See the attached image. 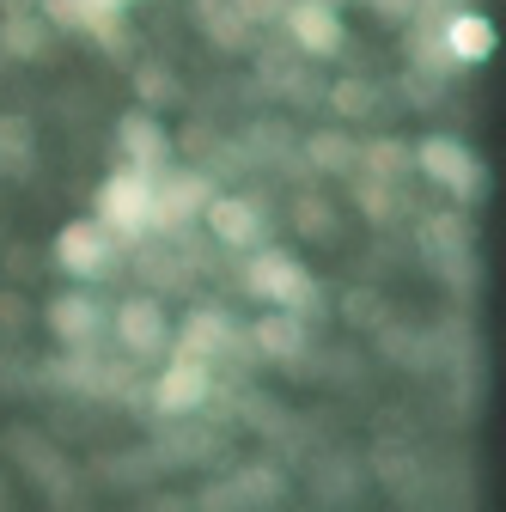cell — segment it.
<instances>
[{
    "instance_id": "cell-32",
    "label": "cell",
    "mask_w": 506,
    "mask_h": 512,
    "mask_svg": "<svg viewBox=\"0 0 506 512\" xmlns=\"http://www.w3.org/2000/svg\"><path fill=\"white\" fill-rule=\"evenodd\" d=\"M25 317H31V311H25V299H19V293H0V330H19Z\"/></svg>"
},
{
    "instance_id": "cell-30",
    "label": "cell",
    "mask_w": 506,
    "mask_h": 512,
    "mask_svg": "<svg viewBox=\"0 0 506 512\" xmlns=\"http://www.w3.org/2000/svg\"><path fill=\"white\" fill-rule=\"evenodd\" d=\"M238 13H244L250 25H281V13H287V0H238Z\"/></svg>"
},
{
    "instance_id": "cell-6",
    "label": "cell",
    "mask_w": 506,
    "mask_h": 512,
    "mask_svg": "<svg viewBox=\"0 0 506 512\" xmlns=\"http://www.w3.org/2000/svg\"><path fill=\"white\" fill-rule=\"evenodd\" d=\"M208 397H214V366L177 348V360H171V366L159 372V384H153V403H159V415H196Z\"/></svg>"
},
{
    "instance_id": "cell-19",
    "label": "cell",
    "mask_w": 506,
    "mask_h": 512,
    "mask_svg": "<svg viewBox=\"0 0 506 512\" xmlns=\"http://www.w3.org/2000/svg\"><path fill=\"white\" fill-rule=\"evenodd\" d=\"M354 165H366V177L397 183V177L415 171V147H409V141H366V147L354 153Z\"/></svg>"
},
{
    "instance_id": "cell-14",
    "label": "cell",
    "mask_w": 506,
    "mask_h": 512,
    "mask_svg": "<svg viewBox=\"0 0 506 512\" xmlns=\"http://www.w3.org/2000/svg\"><path fill=\"white\" fill-rule=\"evenodd\" d=\"M250 348H257L263 360H299L305 348H311V330H305V317H293V311H269V317H257V330H250Z\"/></svg>"
},
{
    "instance_id": "cell-24",
    "label": "cell",
    "mask_w": 506,
    "mask_h": 512,
    "mask_svg": "<svg viewBox=\"0 0 506 512\" xmlns=\"http://www.w3.org/2000/svg\"><path fill=\"white\" fill-rule=\"evenodd\" d=\"M354 202H360V214H366L372 226L397 220V208H403V202H397V189H391L385 177H360V183H354Z\"/></svg>"
},
{
    "instance_id": "cell-25",
    "label": "cell",
    "mask_w": 506,
    "mask_h": 512,
    "mask_svg": "<svg viewBox=\"0 0 506 512\" xmlns=\"http://www.w3.org/2000/svg\"><path fill=\"white\" fill-rule=\"evenodd\" d=\"M135 92H141L147 110H159V104L177 98V80H171V68H159V61H141V68H135Z\"/></svg>"
},
{
    "instance_id": "cell-36",
    "label": "cell",
    "mask_w": 506,
    "mask_h": 512,
    "mask_svg": "<svg viewBox=\"0 0 506 512\" xmlns=\"http://www.w3.org/2000/svg\"><path fill=\"white\" fill-rule=\"evenodd\" d=\"M0 494H7V482H0Z\"/></svg>"
},
{
    "instance_id": "cell-2",
    "label": "cell",
    "mask_w": 506,
    "mask_h": 512,
    "mask_svg": "<svg viewBox=\"0 0 506 512\" xmlns=\"http://www.w3.org/2000/svg\"><path fill=\"white\" fill-rule=\"evenodd\" d=\"M98 226L116 238V244H135L141 232H153V183H147V171H116V177H104V189H98Z\"/></svg>"
},
{
    "instance_id": "cell-23",
    "label": "cell",
    "mask_w": 506,
    "mask_h": 512,
    "mask_svg": "<svg viewBox=\"0 0 506 512\" xmlns=\"http://www.w3.org/2000/svg\"><path fill=\"white\" fill-rule=\"evenodd\" d=\"M330 110H336L342 122H360V116L378 110V86H372V80H336V86H330Z\"/></svg>"
},
{
    "instance_id": "cell-33",
    "label": "cell",
    "mask_w": 506,
    "mask_h": 512,
    "mask_svg": "<svg viewBox=\"0 0 506 512\" xmlns=\"http://www.w3.org/2000/svg\"><path fill=\"white\" fill-rule=\"evenodd\" d=\"M415 7H421V0H372V13H378V19H391V25H403Z\"/></svg>"
},
{
    "instance_id": "cell-3",
    "label": "cell",
    "mask_w": 506,
    "mask_h": 512,
    "mask_svg": "<svg viewBox=\"0 0 506 512\" xmlns=\"http://www.w3.org/2000/svg\"><path fill=\"white\" fill-rule=\"evenodd\" d=\"M415 171H421L427 183H439L452 202H476L482 189H488L482 159H476L464 141H452V135H427V141H415Z\"/></svg>"
},
{
    "instance_id": "cell-16",
    "label": "cell",
    "mask_w": 506,
    "mask_h": 512,
    "mask_svg": "<svg viewBox=\"0 0 506 512\" xmlns=\"http://www.w3.org/2000/svg\"><path fill=\"white\" fill-rule=\"evenodd\" d=\"M49 49V19L31 13V7H13L7 19H0V55L7 61H43Z\"/></svg>"
},
{
    "instance_id": "cell-4",
    "label": "cell",
    "mask_w": 506,
    "mask_h": 512,
    "mask_svg": "<svg viewBox=\"0 0 506 512\" xmlns=\"http://www.w3.org/2000/svg\"><path fill=\"white\" fill-rule=\"evenodd\" d=\"M55 263L68 269L74 281H104L110 269H116V238L98 226V220H74V226H61V238H55Z\"/></svg>"
},
{
    "instance_id": "cell-20",
    "label": "cell",
    "mask_w": 506,
    "mask_h": 512,
    "mask_svg": "<svg viewBox=\"0 0 506 512\" xmlns=\"http://www.w3.org/2000/svg\"><path fill=\"white\" fill-rule=\"evenodd\" d=\"M13 445H19V452H25V470H31L37 482H49L55 494H68V488H74V470H68V464H61V458L49 452V445H43V439H31V433H13Z\"/></svg>"
},
{
    "instance_id": "cell-35",
    "label": "cell",
    "mask_w": 506,
    "mask_h": 512,
    "mask_svg": "<svg viewBox=\"0 0 506 512\" xmlns=\"http://www.w3.org/2000/svg\"><path fill=\"white\" fill-rule=\"evenodd\" d=\"M159 512H196V506H183L177 494H165V500H159Z\"/></svg>"
},
{
    "instance_id": "cell-31",
    "label": "cell",
    "mask_w": 506,
    "mask_h": 512,
    "mask_svg": "<svg viewBox=\"0 0 506 512\" xmlns=\"http://www.w3.org/2000/svg\"><path fill=\"white\" fill-rule=\"evenodd\" d=\"M378 476H391L397 488H409V482H415V464H409V458H397V452H378Z\"/></svg>"
},
{
    "instance_id": "cell-26",
    "label": "cell",
    "mask_w": 506,
    "mask_h": 512,
    "mask_svg": "<svg viewBox=\"0 0 506 512\" xmlns=\"http://www.w3.org/2000/svg\"><path fill=\"white\" fill-rule=\"evenodd\" d=\"M342 317L354 330H378L385 324V299H378L372 287H354V293H342Z\"/></svg>"
},
{
    "instance_id": "cell-29",
    "label": "cell",
    "mask_w": 506,
    "mask_h": 512,
    "mask_svg": "<svg viewBox=\"0 0 506 512\" xmlns=\"http://www.w3.org/2000/svg\"><path fill=\"white\" fill-rule=\"evenodd\" d=\"M318 488L330 494V506H348V500H354V470H348V464H324Z\"/></svg>"
},
{
    "instance_id": "cell-27",
    "label": "cell",
    "mask_w": 506,
    "mask_h": 512,
    "mask_svg": "<svg viewBox=\"0 0 506 512\" xmlns=\"http://www.w3.org/2000/svg\"><path fill=\"white\" fill-rule=\"evenodd\" d=\"M196 512H250V506H244V494H238V482H214V488H202V500H196Z\"/></svg>"
},
{
    "instance_id": "cell-15",
    "label": "cell",
    "mask_w": 506,
    "mask_h": 512,
    "mask_svg": "<svg viewBox=\"0 0 506 512\" xmlns=\"http://www.w3.org/2000/svg\"><path fill=\"white\" fill-rule=\"evenodd\" d=\"M232 342H238V324H232L226 311L202 305V311H189V317H183V354H196V360L214 366V354H226Z\"/></svg>"
},
{
    "instance_id": "cell-8",
    "label": "cell",
    "mask_w": 506,
    "mask_h": 512,
    "mask_svg": "<svg viewBox=\"0 0 506 512\" xmlns=\"http://www.w3.org/2000/svg\"><path fill=\"white\" fill-rule=\"evenodd\" d=\"M116 342H122V354H135V360L159 354V348L171 342L165 305H159V299H122V305H116Z\"/></svg>"
},
{
    "instance_id": "cell-18",
    "label": "cell",
    "mask_w": 506,
    "mask_h": 512,
    "mask_svg": "<svg viewBox=\"0 0 506 512\" xmlns=\"http://www.w3.org/2000/svg\"><path fill=\"white\" fill-rule=\"evenodd\" d=\"M232 482H238V494H244V506H250V512H269V506H281V500H287V476H281L275 464H244Z\"/></svg>"
},
{
    "instance_id": "cell-22",
    "label": "cell",
    "mask_w": 506,
    "mask_h": 512,
    "mask_svg": "<svg viewBox=\"0 0 506 512\" xmlns=\"http://www.w3.org/2000/svg\"><path fill=\"white\" fill-rule=\"evenodd\" d=\"M293 226H299L311 244H330V238L342 232V220H336V208H330L324 196H299V202H293Z\"/></svg>"
},
{
    "instance_id": "cell-13",
    "label": "cell",
    "mask_w": 506,
    "mask_h": 512,
    "mask_svg": "<svg viewBox=\"0 0 506 512\" xmlns=\"http://www.w3.org/2000/svg\"><path fill=\"white\" fill-rule=\"evenodd\" d=\"M208 196H214V189H208V177H202V171L159 183V189H153V226H159V232H177L189 214H202V202H208Z\"/></svg>"
},
{
    "instance_id": "cell-34",
    "label": "cell",
    "mask_w": 506,
    "mask_h": 512,
    "mask_svg": "<svg viewBox=\"0 0 506 512\" xmlns=\"http://www.w3.org/2000/svg\"><path fill=\"white\" fill-rule=\"evenodd\" d=\"M202 147H214L208 128H183V153H202Z\"/></svg>"
},
{
    "instance_id": "cell-21",
    "label": "cell",
    "mask_w": 506,
    "mask_h": 512,
    "mask_svg": "<svg viewBox=\"0 0 506 512\" xmlns=\"http://www.w3.org/2000/svg\"><path fill=\"white\" fill-rule=\"evenodd\" d=\"M354 153H360V147H354L348 135H336V128H318V135H311V141H305V159H311V165H318V171H336V177H348V171H360V165H354Z\"/></svg>"
},
{
    "instance_id": "cell-9",
    "label": "cell",
    "mask_w": 506,
    "mask_h": 512,
    "mask_svg": "<svg viewBox=\"0 0 506 512\" xmlns=\"http://www.w3.org/2000/svg\"><path fill=\"white\" fill-rule=\"evenodd\" d=\"M116 147H122V159H129L135 171H153V165H165L171 159V135H165V122L141 104V110H122V122H116Z\"/></svg>"
},
{
    "instance_id": "cell-5",
    "label": "cell",
    "mask_w": 506,
    "mask_h": 512,
    "mask_svg": "<svg viewBox=\"0 0 506 512\" xmlns=\"http://www.w3.org/2000/svg\"><path fill=\"white\" fill-rule=\"evenodd\" d=\"M43 324L55 342H68V348H98L104 336V299L92 287H74V293H55L43 305Z\"/></svg>"
},
{
    "instance_id": "cell-7",
    "label": "cell",
    "mask_w": 506,
    "mask_h": 512,
    "mask_svg": "<svg viewBox=\"0 0 506 512\" xmlns=\"http://www.w3.org/2000/svg\"><path fill=\"white\" fill-rule=\"evenodd\" d=\"M281 25H287V37L305 55H336L342 49V13L330 7V0H287Z\"/></svg>"
},
{
    "instance_id": "cell-10",
    "label": "cell",
    "mask_w": 506,
    "mask_h": 512,
    "mask_svg": "<svg viewBox=\"0 0 506 512\" xmlns=\"http://www.w3.org/2000/svg\"><path fill=\"white\" fill-rule=\"evenodd\" d=\"M202 214H208V232L226 250H250V244L263 238V208L250 202V196H208Z\"/></svg>"
},
{
    "instance_id": "cell-11",
    "label": "cell",
    "mask_w": 506,
    "mask_h": 512,
    "mask_svg": "<svg viewBox=\"0 0 506 512\" xmlns=\"http://www.w3.org/2000/svg\"><path fill=\"white\" fill-rule=\"evenodd\" d=\"M421 250H427V263L464 275V256H470V214H464V208H439V214H427V220H421Z\"/></svg>"
},
{
    "instance_id": "cell-12",
    "label": "cell",
    "mask_w": 506,
    "mask_h": 512,
    "mask_svg": "<svg viewBox=\"0 0 506 512\" xmlns=\"http://www.w3.org/2000/svg\"><path fill=\"white\" fill-rule=\"evenodd\" d=\"M494 19L488 13H476V7H458L452 19H446V61L452 68H482V61L494 55Z\"/></svg>"
},
{
    "instance_id": "cell-28",
    "label": "cell",
    "mask_w": 506,
    "mask_h": 512,
    "mask_svg": "<svg viewBox=\"0 0 506 512\" xmlns=\"http://www.w3.org/2000/svg\"><path fill=\"white\" fill-rule=\"evenodd\" d=\"M43 13H49V25L86 31V13H92V0H43Z\"/></svg>"
},
{
    "instance_id": "cell-1",
    "label": "cell",
    "mask_w": 506,
    "mask_h": 512,
    "mask_svg": "<svg viewBox=\"0 0 506 512\" xmlns=\"http://www.w3.org/2000/svg\"><path fill=\"white\" fill-rule=\"evenodd\" d=\"M244 293L305 317V324L324 317V287L311 281V269L299 263V256H287V250H257V256H250V263H244Z\"/></svg>"
},
{
    "instance_id": "cell-17",
    "label": "cell",
    "mask_w": 506,
    "mask_h": 512,
    "mask_svg": "<svg viewBox=\"0 0 506 512\" xmlns=\"http://www.w3.org/2000/svg\"><path fill=\"white\" fill-rule=\"evenodd\" d=\"M31 159H37V122L25 110H7L0 116V165H7L13 177H25Z\"/></svg>"
}]
</instances>
